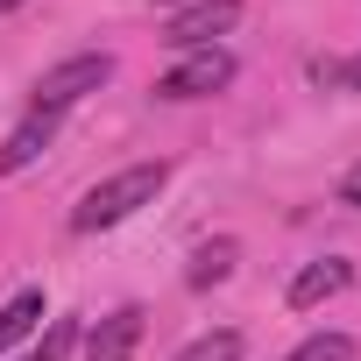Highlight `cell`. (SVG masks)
Listing matches in <instances>:
<instances>
[{
  "label": "cell",
  "mask_w": 361,
  "mask_h": 361,
  "mask_svg": "<svg viewBox=\"0 0 361 361\" xmlns=\"http://www.w3.org/2000/svg\"><path fill=\"white\" fill-rule=\"evenodd\" d=\"M71 347H78V326H71V319H57V326H50V340H43V347H36L29 361H64Z\"/></svg>",
  "instance_id": "13"
},
{
  "label": "cell",
  "mask_w": 361,
  "mask_h": 361,
  "mask_svg": "<svg viewBox=\"0 0 361 361\" xmlns=\"http://www.w3.org/2000/svg\"><path fill=\"white\" fill-rule=\"evenodd\" d=\"M135 347H142V305H121V312H106L92 326L85 361H135Z\"/></svg>",
  "instance_id": "5"
},
{
  "label": "cell",
  "mask_w": 361,
  "mask_h": 361,
  "mask_svg": "<svg viewBox=\"0 0 361 361\" xmlns=\"http://www.w3.org/2000/svg\"><path fill=\"white\" fill-rule=\"evenodd\" d=\"M220 85H234V57L213 43V50H185L163 78H156V99H213Z\"/></svg>",
  "instance_id": "3"
},
{
  "label": "cell",
  "mask_w": 361,
  "mask_h": 361,
  "mask_svg": "<svg viewBox=\"0 0 361 361\" xmlns=\"http://www.w3.org/2000/svg\"><path fill=\"white\" fill-rule=\"evenodd\" d=\"M106 78H114V57H106V50H78V57H64V64H50V71L36 78L29 114H64V106H78L85 92H99Z\"/></svg>",
  "instance_id": "2"
},
{
  "label": "cell",
  "mask_w": 361,
  "mask_h": 361,
  "mask_svg": "<svg viewBox=\"0 0 361 361\" xmlns=\"http://www.w3.org/2000/svg\"><path fill=\"white\" fill-rule=\"evenodd\" d=\"M241 347H248V340L220 326V333H199L192 347H177V361H241Z\"/></svg>",
  "instance_id": "10"
},
{
  "label": "cell",
  "mask_w": 361,
  "mask_h": 361,
  "mask_svg": "<svg viewBox=\"0 0 361 361\" xmlns=\"http://www.w3.org/2000/svg\"><path fill=\"white\" fill-rule=\"evenodd\" d=\"M241 22V0H192V8H177L163 43L170 50H213V36H227Z\"/></svg>",
  "instance_id": "4"
},
{
  "label": "cell",
  "mask_w": 361,
  "mask_h": 361,
  "mask_svg": "<svg viewBox=\"0 0 361 361\" xmlns=\"http://www.w3.org/2000/svg\"><path fill=\"white\" fill-rule=\"evenodd\" d=\"M283 361H354V340H347V333H312V340L290 347Z\"/></svg>",
  "instance_id": "11"
},
{
  "label": "cell",
  "mask_w": 361,
  "mask_h": 361,
  "mask_svg": "<svg viewBox=\"0 0 361 361\" xmlns=\"http://www.w3.org/2000/svg\"><path fill=\"white\" fill-rule=\"evenodd\" d=\"M163 185H170V163H128V170H114L106 185H92V192L71 206V234H106V227L135 220L142 206H156Z\"/></svg>",
  "instance_id": "1"
},
{
  "label": "cell",
  "mask_w": 361,
  "mask_h": 361,
  "mask_svg": "<svg viewBox=\"0 0 361 361\" xmlns=\"http://www.w3.org/2000/svg\"><path fill=\"white\" fill-rule=\"evenodd\" d=\"M36 319H43V290H15L8 305H0V354H8L15 340H29Z\"/></svg>",
  "instance_id": "9"
},
{
  "label": "cell",
  "mask_w": 361,
  "mask_h": 361,
  "mask_svg": "<svg viewBox=\"0 0 361 361\" xmlns=\"http://www.w3.org/2000/svg\"><path fill=\"white\" fill-rule=\"evenodd\" d=\"M354 283V269L340 262V255H319V262H305L298 276H290V305L298 312H312V305H326V298H340Z\"/></svg>",
  "instance_id": "6"
},
{
  "label": "cell",
  "mask_w": 361,
  "mask_h": 361,
  "mask_svg": "<svg viewBox=\"0 0 361 361\" xmlns=\"http://www.w3.org/2000/svg\"><path fill=\"white\" fill-rule=\"evenodd\" d=\"M50 142H57V114H29V121H22V128L8 135V142H0V177L29 170V163H36V156H43Z\"/></svg>",
  "instance_id": "7"
},
{
  "label": "cell",
  "mask_w": 361,
  "mask_h": 361,
  "mask_svg": "<svg viewBox=\"0 0 361 361\" xmlns=\"http://www.w3.org/2000/svg\"><path fill=\"white\" fill-rule=\"evenodd\" d=\"M340 206H354V213H361V163L340 177Z\"/></svg>",
  "instance_id": "14"
},
{
  "label": "cell",
  "mask_w": 361,
  "mask_h": 361,
  "mask_svg": "<svg viewBox=\"0 0 361 361\" xmlns=\"http://www.w3.org/2000/svg\"><path fill=\"white\" fill-rule=\"evenodd\" d=\"M312 78H319V85H333V92H361V57H347V64H326V57H319V64H312Z\"/></svg>",
  "instance_id": "12"
},
{
  "label": "cell",
  "mask_w": 361,
  "mask_h": 361,
  "mask_svg": "<svg viewBox=\"0 0 361 361\" xmlns=\"http://www.w3.org/2000/svg\"><path fill=\"white\" fill-rule=\"evenodd\" d=\"M234 262H241V241H227V234H220V241H206V248L192 255L185 283H192V290H213V283H227V276H234Z\"/></svg>",
  "instance_id": "8"
}]
</instances>
